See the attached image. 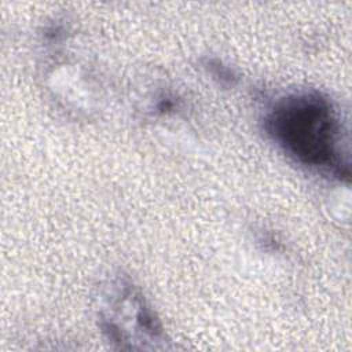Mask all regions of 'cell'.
<instances>
[{
	"label": "cell",
	"instance_id": "1",
	"mask_svg": "<svg viewBox=\"0 0 352 352\" xmlns=\"http://www.w3.org/2000/svg\"><path fill=\"white\" fill-rule=\"evenodd\" d=\"M272 139L298 162L348 175L342 160V131L333 104L318 92L279 99L265 117Z\"/></svg>",
	"mask_w": 352,
	"mask_h": 352
}]
</instances>
